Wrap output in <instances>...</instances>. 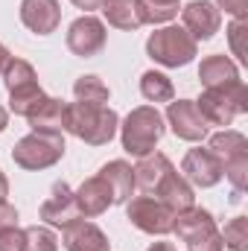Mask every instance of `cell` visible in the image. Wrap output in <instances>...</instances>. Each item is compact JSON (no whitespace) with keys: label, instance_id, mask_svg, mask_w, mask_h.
<instances>
[{"label":"cell","instance_id":"obj_1","mask_svg":"<svg viewBox=\"0 0 248 251\" xmlns=\"http://www.w3.org/2000/svg\"><path fill=\"white\" fill-rule=\"evenodd\" d=\"M120 128V117L108 105H88V102H70L64 114V131L79 137L88 146H105L114 140Z\"/></svg>","mask_w":248,"mask_h":251},{"label":"cell","instance_id":"obj_2","mask_svg":"<svg viewBox=\"0 0 248 251\" xmlns=\"http://www.w3.org/2000/svg\"><path fill=\"white\" fill-rule=\"evenodd\" d=\"M117 131H120V143L125 152L134 158H143V155L155 152L158 140L167 131V120L155 105H137L128 111V117L120 123Z\"/></svg>","mask_w":248,"mask_h":251},{"label":"cell","instance_id":"obj_3","mask_svg":"<svg viewBox=\"0 0 248 251\" xmlns=\"http://www.w3.org/2000/svg\"><path fill=\"white\" fill-rule=\"evenodd\" d=\"M196 108L201 111V117H204L207 126L228 128L240 114L248 111V91L243 85V79L219 85V88H204L201 97L196 100Z\"/></svg>","mask_w":248,"mask_h":251},{"label":"cell","instance_id":"obj_4","mask_svg":"<svg viewBox=\"0 0 248 251\" xmlns=\"http://www.w3.org/2000/svg\"><path fill=\"white\" fill-rule=\"evenodd\" d=\"M64 134L62 131H29L12 146V161L21 170L38 173L47 167H56L64 158Z\"/></svg>","mask_w":248,"mask_h":251},{"label":"cell","instance_id":"obj_5","mask_svg":"<svg viewBox=\"0 0 248 251\" xmlns=\"http://www.w3.org/2000/svg\"><path fill=\"white\" fill-rule=\"evenodd\" d=\"M207 149L222 164V178L231 181L234 193H246L248 187V140L243 131L222 128L210 137Z\"/></svg>","mask_w":248,"mask_h":251},{"label":"cell","instance_id":"obj_6","mask_svg":"<svg viewBox=\"0 0 248 251\" xmlns=\"http://www.w3.org/2000/svg\"><path fill=\"white\" fill-rule=\"evenodd\" d=\"M0 76H3V85L9 91V111L18 114V117H26L47 97L38 85L35 67L29 62H24V59H9Z\"/></svg>","mask_w":248,"mask_h":251},{"label":"cell","instance_id":"obj_7","mask_svg":"<svg viewBox=\"0 0 248 251\" xmlns=\"http://www.w3.org/2000/svg\"><path fill=\"white\" fill-rule=\"evenodd\" d=\"M146 53L161 67H187L198 56V41L184 26H161L149 35Z\"/></svg>","mask_w":248,"mask_h":251},{"label":"cell","instance_id":"obj_8","mask_svg":"<svg viewBox=\"0 0 248 251\" xmlns=\"http://www.w3.org/2000/svg\"><path fill=\"white\" fill-rule=\"evenodd\" d=\"M173 234H178V240L187 243V251H222L225 249L213 213L204 210V207H196V204L181 210V213H175Z\"/></svg>","mask_w":248,"mask_h":251},{"label":"cell","instance_id":"obj_9","mask_svg":"<svg viewBox=\"0 0 248 251\" xmlns=\"http://www.w3.org/2000/svg\"><path fill=\"white\" fill-rule=\"evenodd\" d=\"M125 219L143 231V234H152V237H164V234H173V222H175V213L158 201L155 196H131L125 201Z\"/></svg>","mask_w":248,"mask_h":251},{"label":"cell","instance_id":"obj_10","mask_svg":"<svg viewBox=\"0 0 248 251\" xmlns=\"http://www.w3.org/2000/svg\"><path fill=\"white\" fill-rule=\"evenodd\" d=\"M67 50L73 53V56H79V59H91V56H97V53H102V47H105V41H108V29H105V24L99 21V18H94V15H82V18H76L70 26H67Z\"/></svg>","mask_w":248,"mask_h":251},{"label":"cell","instance_id":"obj_11","mask_svg":"<svg viewBox=\"0 0 248 251\" xmlns=\"http://www.w3.org/2000/svg\"><path fill=\"white\" fill-rule=\"evenodd\" d=\"M173 134L178 140H187V143H198L207 137V128L210 126L204 123L201 111L196 108V100H173L170 108H167V117H164Z\"/></svg>","mask_w":248,"mask_h":251},{"label":"cell","instance_id":"obj_12","mask_svg":"<svg viewBox=\"0 0 248 251\" xmlns=\"http://www.w3.org/2000/svg\"><path fill=\"white\" fill-rule=\"evenodd\" d=\"M181 176H184L193 187H201V190L216 187L222 181V164H219V158L210 149H201L198 146V149H190L184 155Z\"/></svg>","mask_w":248,"mask_h":251},{"label":"cell","instance_id":"obj_13","mask_svg":"<svg viewBox=\"0 0 248 251\" xmlns=\"http://www.w3.org/2000/svg\"><path fill=\"white\" fill-rule=\"evenodd\" d=\"M181 24L196 41H210L222 26V12L210 0H193L181 6Z\"/></svg>","mask_w":248,"mask_h":251},{"label":"cell","instance_id":"obj_14","mask_svg":"<svg viewBox=\"0 0 248 251\" xmlns=\"http://www.w3.org/2000/svg\"><path fill=\"white\" fill-rule=\"evenodd\" d=\"M38 216H41L44 225H50V228H64V225H70L73 219H79V207H76L73 190L67 187L64 181H56L53 190H50V196L41 201Z\"/></svg>","mask_w":248,"mask_h":251},{"label":"cell","instance_id":"obj_15","mask_svg":"<svg viewBox=\"0 0 248 251\" xmlns=\"http://www.w3.org/2000/svg\"><path fill=\"white\" fill-rule=\"evenodd\" d=\"M62 246L64 251H111L108 234L88 219H73L70 225H64Z\"/></svg>","mask_w":248,"mask_h":251},{"label":"cell","instance_id":"obj_16","mask_svg":"<svg viewBox=\"0 0 248 251\" xmlns=\"http://www.w3.org/2000/svg\"><path fill=\"white\" fill-rule=\"evenodd\" d=\"M21 24L35 35H50L62 24L59 0H21Z\"/></svg>","mask_w":248,"mask_h":251},{"label":"cell","instance_id":"obj_17","mask_svg":"<svg viewBox=\"0 0 248 251\" xmlns=\"http://www.w3.org/2000/svg\"><path fill=\"white\" fill-rule=\"evenodd\" d=\"M152 193H155V199L164 201L173 213H181V210H187V207L196 204V190H193V184L187 181L175 167L161 178V184L152 190Z\"/></svg>","mask_w":248,"mask_h":251},{"label":"cell","instance_id":"obj_18","mask_svg":"<svg viewBox=\"0 0 248 251\" xmlns=\"http://www.w3.org/2000/svg\"><path fill=\"white\" fill-rule=\"evenodd\" d=\"M73 196H76L79 216H85V219L102 216V213H105V210L114 204V201H111V190H108V184H105L99 176H91V178H85Z\"/></svg>","mask_w":248,"mask_h":251},{"label":"cell","instance_id":"obj_19","mask_svg":"<svg viewBox=\"0 0 248 251\" xmlns=\"http://www.w3.org/2000/svg\"><path fill=\"white\" fill-rule=\"evenodd\" d=\"M102 15H105L108 26L123 29V32H134L146 24V12H143L140 0H105Z\"/></svg>","mask_w":248,"mask_h":251},{"label":"cell","instance_id":"obj_20","mask_svg":"<svg viewBox=\"0 0 248 251\" xmlns=\"http://www.w3.org/2000/svg\"><path fill=\"white\" fill-rule=\"evenodd\" d=\"M170 170H173V161L164 152H149V155L137 158V164L131 167V173H134V190L152 193Z\"/></svg>","mask_w":248,"mask_h":251},{"label":"cell","instance_id":"obj_21","mask_svg":"<svg viewBox=\"0 0 248 251\" xmlns=\"http://www.w3.org/2000/svg\"><path fill=\"white\" fill-rule=\"evenodd\" d=\"M97 176L108 184V190H111V201H114V204H125V201L134 196V173H131V164H125L123 158L108 161Z\"/></svg>","mask_w":248,"mask_h":251},{"label":"cell","instance_id":"obj_22","mask_svg":"<svg viewBox=\"0 0 248 251\" xmlns=\"http://www.w3.org/2000/svg\"><path fill=\"white\" fill-rule=\"evenodd\" d=\"M64 114H67V102L59 97H44L29 114L26 123L32 131H62L64 134Z\"/></svg>","mask_w":248,"mask_h":251},{"label":"cell","instance_id":"obj_23","mask_svg":"<svg viewBox=\"0 0 248 251\" xmlns=\"http://www.w3.org/2000/svg\"><path fill=\"white\" fill-rule=\"evenodd\" d=\"M198 79L204 88H219V85H228V82H237L240 79V67L234 59H228L225 53L219 56H207L198 64Z\"/></svg>","mask_w":248,"mask_h":251},{"label":"cell","instance_id":"obj_24","mask_svg":"<svg viewBox=\"0 0 248 251\" xmlns=\"http://www.w3.org/2000/svg\"><path fill=\"white\" fill-rule=\"evenodd\" d=\"M140 94H143L146 102H173L175 100L173 79L161 70H146L140 76Z\"/></svg>","mask_w":248,"mask_h":251},{"label":"cell","instance_id":"obj_25","mask_svg":"<svg viewBox=\"0 0 248 251\" xmlns=\"http://www.w3.org/2000/svg\"><path fill=\"white\" fill-rule=\"evenodd\" d=\"M73 97H76V102H88V105H108L111 91H108V85H105L99 76L85 73V76H79V79L73 82Z\"/></svg>","mask_w":248,"mask_h":251},{"label":"cell","instance_id":"obj_26","mask_svg":"<svg viewBox=\"0 0 248 251\" xmlns=\"http://www.w3.org/2000/svg\"><path fill=\"white\" fill-rule=\"evenodd\" d=\"M24 251H59V237L50 225L24 228Z\"/></svg>","mask_w":248,"mask_h":251},{"label":"cell","instance_id":"obj_27","mask_svg":"<svg viewBox=\"0 0 248 251\" xmlns=\"http://www.w3.org/2000/svg\"><path fill=\"white\" fill-rule=\"evenodd\" d=\"M146 12V24H170L181 12V0H140Z\"/></svg>","mask_w":248,"mask_h":251},{"label":"cell","instance_id":"obj_28","mask_svg":"<svg viewBox=\"0 0 248 251\" xmlns=\"http://www.w3.org/2000/svg\"><path fill=\"white\" fill-rule=\"evenodd\" d=\"M222 234V246L231 251H246L248 249V219L246 216H234L228 225H225V231H219Z\"/></svg>","mask_w":248,"mask_h":251},{"label":"cell","instance_id":"obj_29","mask_svg":"<svg viewBox=\"0 0 248 251\" xmlns=\"http://www.w3.org/2000/svg\"><path fill=\"white\" fill-rule=\"evenodd\" d=\"M248 29V21H231V26H228V41H231V53L240 59V62H248L246 56V47H243V35H246Z\"/></svg>","mask_w":248,"mask_h":251},{"label":"cell","instance_id":"obj_30","mask_svg":"<svg viewBox=\"0 0 248 251\" xmlns=\"http://www.w3.org/2000/svg\"><path fill=\"white\" fill-rule=\"evenodd\" d=\"M0 251H24V228H3L0 231Z\"/></svg>","mask_w":248,"mask_h":251},{"label":"cell","instance_id":"obj_31","mask_svg":"<svg viewBox=\"0 0 248 251\" xmlns=\"http://www.w3.org/2000/svg\"><path fill=\"white\" fill-rule=\"evenodd\" d=\"M216 9H225V15L237 18V21H248V0H216Z\"/></svg>","mask_w":248,"mask_h":251},{"label":"cell","instance_id":"obj_32","mask_svg":"<svg viewBox=\"0 0 248 251\" xmlns=\"http://www.w3.org/2000/svg\"><path fill=\"white\" fill-rule=\"evenodd\" d=\"M15 225H18V210L6 199H0V231L3 228H15Z\"/></svg>","mask_w":248,"mask_h":251},{"label":"cell","instance_id":"obj_33","mask_svg":"<svg viewBox=\"0 0 248 251\" xmlns=\"http://www.w3.org/2000/svg\"><path fill=\"white\" fill-rule=\"evenodd\" d=\"M70 3H73L76 9H85V15H91L94 9H102L105 0H70Z\"/></svg>","mask_w":248,"mask_h":251},{"label":"cell","instance_id":"obj_34","mask_svg":"<svg viewBox=\"0 0 248 251\" xmlns=\"http://www.w3.org/2000/svg\"><path fill=\"white\" fill-rule=\"evenodd\" d=\"M9 196V178H6V173L0 170V199H6Z\"/></svg>","mask_w":248,"mask_h":251},{"label":"cell","instance_id":"obj_35","mask_svg":"<svg viewBox=\"0 0 248 251\" xmlns=\"http://www.w3.org/2000/svg\"><path fill=\"white\" fill-rule=\"evenodd\" d=\"M146 251H175V246L173 243H152Z\"/></svg>","mask_w":248,"mask_h":251},{"label":"cell","instance_id":"obj_36","mask_svg":"<svg viewBox=\"0 0 248 251\" xmlns=\"http://www.w3.org/2000/svg\"><path fill=\"white\" fill-rule=\"evenodd\" d=\"M9 59H12V53L0 44V73H3V67H6V62H9Z\"/></svg>","mask_w":248,"mask_h":251},{"label":"cell","instance_id":"obj_37","mask_svg":"<svg viewBox=\"0 0 248 251\" xmlns=\"http://www.w3.org/2000/svg\"><path fill=\"white\" fill-rule=\"evenodd\" d=\"M6 126H9V111H6V108L0 105V134L6 131Z\"/></svg>","mask_w":248,"mask_h":251}]
</instances>
